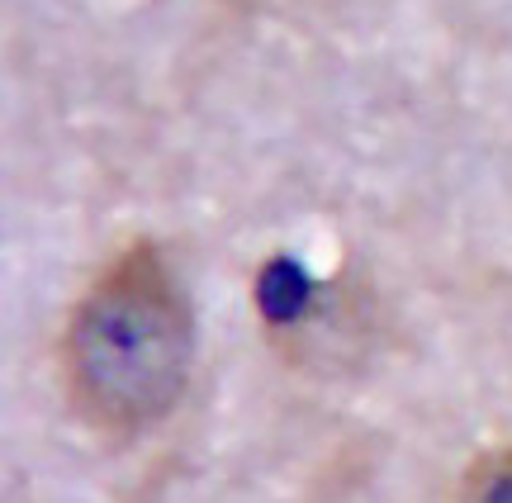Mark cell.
Here are the masks:
<instances>
[{
    "mask_svg": "<svg viewBox=\"0 0 512 503\" xmlns=\"http://www.w3.org/2000/svg\"><path fill=\"white\" fill-rule=\"evenodd\" d=\"M195 366V314L166 257L128 243L95 271L62 328V390L81 423L143 432L181 404Z\"/></svg>",
    "mask_w": 512,
    "mask_h": 503,
    "instance_id": "6da1fadb",
    "label": "cell"
},
{
    "mask_svg": "<svg viewBox=\"0 0 512 503\" xmlns=\"http://www.w3.org/2000/svg\"><path fill=\"white\" fill-rule=\"evenodd\" d=\"M456 503H512V442L470 461L456 489Z\"/></svg>",
    "mask_w": 512,
    "mask_h": 503,
    "instance_id": "7a4b0ae2",
    "label": "cell"
}]
</instances>
